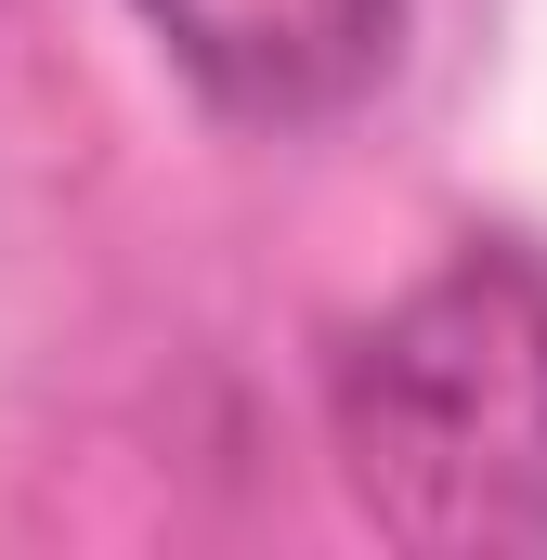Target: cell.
Masks as SVG:
<instances>
[{
    "label": "cell",
    "instance_id": "7a4b0ae2",
    "mask_svg": "<svg viewBox=\"0 0 547 560\" xmlns=\"http://www.w3.org/2000/svg\"><path fill=\"white\" fill-rule=\"evenodd\" d=\"M131 13L235 131H326L405 66V0H131Z\"/></svg>",
    "mask_w": 547,
    "mask_h": 560
},
{
    "label": "cell",
    "instance_id": "6da1fadb",
    "mask_svg": "<svg viewBox=\"0 0 547 560\" xmlns=\"http://www.w3.org/2000/svg\"><path fill=\"white\" fill-rule=\"evenodd\" d=\"M352 509L417 560L547 548V261L522 235L443 248L326 365Z\"/></svg>",
    "mask_w": 547,
    "mask_h": 560
}]
</instances>
